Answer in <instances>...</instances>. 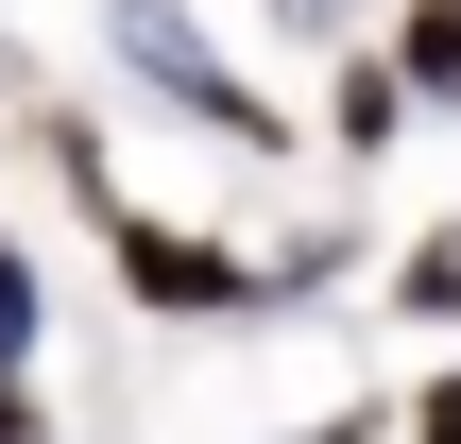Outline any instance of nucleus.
<instances>
[{"label":"nucleus","mask_w":461,"mask_h":444,"mask_svg":"<svg viewBox=\"0 0 461 444\" xmlns=\"http://www.w3.org/2000/svg\"><path fill=\"white\" fill-rule=\"evenodd\" d=\"M103 34H120V68H137V86H154L171 120H205V137H240V154H274V137H291V120H274V103H257V86H240V68H222V51H205V34L171 17V0H120Z\"/></svg>","instance_id":"f257e3e1"},{"label":"nucleus","mask_w":461,"mask_h":444,"mask_svg":"<svg viewBox=\"0 0 461 444\" xmlns=\"http://www.w3.org/2000/svg\"><path fill=\"white\" fill-rule=\"evenodd\" d=\"M103 257H120V291H137L154 325H257V257L188 240V222H154V205H103Z\"/></svg>","instance_id":"f03ea898"},{"label":"nucleus","mask_w":461,"mask_h":444,"mask_svg":"<svg viewBox=\"0 0 461 444\" xmlns=\"http://www.w3.org/2000/svg\"><path fill=\"white\" fill-rule=\"evenodd\" d=\"M393 120H411V86L359 51V68H342V103H325V137H342V154H393Z\"/></svg>","instance_id":"7ed1b4c3"},{"label":"nucleus","mask_w":461,"mask_h":444,"mask_svg":"<svg viewBox=\"0 0 461 444\" xmlns=\"http://www.w3.org/2000/svg\"><path fill=\"white\" fill-rule=\"evenodd\" d=\"M17 359H34V257L0 240V376H17Z\"/></svg>","instance_id":"20e7f679"},{"label":"nucleus","mask_w":461,"mask_h":444,"mask_svg":"<svg viewBox=\"0 0 461 444\" xmlns=\"http://www.w3.org/2000/svg\"><path fill=\"white\" fill-rule=\"evenodd\" d=\"M411 444H461V376H428V411H411Z\"/></svg>","instance_id":"39448f33"},{"label":"nucleus","mask_w":461,"mask_h":444,"mask_svg":"<svg viewBox=\"0 0 461 444\" xmlns=\"http://www.w3.org/2000/svg\"><path fill=\"white\" fill-rule=\"evenodd\" d=\"M0 444H34V394H17V376H0Z\"/></svg>","instance_id":"423d86ee"},{"label":"nucleus","mask_w":461,"mask_h":444,"mask_svg":"<svg viewBox=\"0 0 461 444\" xmlns=\"http://www.w3.org/2000/svg\"><path fill=\"white\" fill-rule=\"evenodd\" d=\"M0 86H17V51H0Z\"/></svg>","instance_id":"0eeeda50"},{"label":"nucleus","mask_w":461,"mask_h":444,"mask_svg":"<svg viewBox=\"0 0 461 444\" xmlns=\"http://www.w3.org/2000/svg\"><path fill=\"white\" fill-rule=\"evenodd\" d=\"M34 444H51V428H34Z\"/></svg>","instance_id":"6e6552de"}]
</instances>
